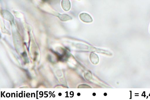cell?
Returning a JSON list of instances; mask_svg holds the SVG:
<instances>
[{
  "instance_id": "cell-3",
  "label": "cell",
  "mask_w": 150,
  "mask_h": 100,
  "mask_svg": "<svg viewBox=\"0 0 150 100\" xmlns=\"http://www.w3.org/2000/svg\"><path fill=\"white\" fill-rule=\"evenodd\" d=\"M59 17L60 19L63 21H67L72 19L71 16L66 14L60 15Z\"/></svg>"
},
{
  "instance_id": "cell-1",
  "label": "cell",
  "mask_w": 150,
  "mask_h": 100,
  "mask_svg": "<svg viewBox=\"0 0 150 100\" xmlns=\"http://www.w3.org/2000/svg\"><path fill=\"white\" fill-rule=\"evenodd\" d=\"M79 16L80 19L85 23H91L93 21L91 16L86 13H81L80 14Z\"/></svg>"
},
{
  "instance_id": "cell-2",
  "label": "cell",
  "mask_w": 150,
  "mask_h": 100,
  "mask_svg": "<svg viewBox=\"0 0 150 100\" xmlns=\"http://www.w3.org/2000/svg\"><path fill=\"white\" fill-rule=\"evenodd\" d=\"M62 6L63 9L65 11L69 10L71 8V3L69 0H62Z\"/></svg>"
}]
</instances>
